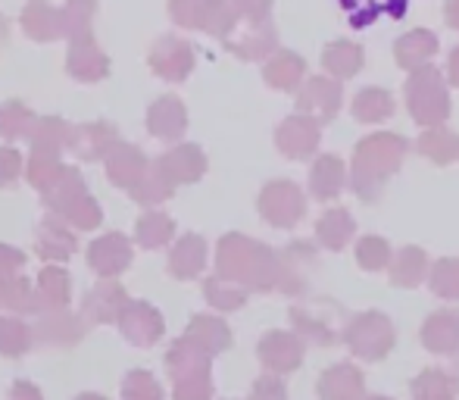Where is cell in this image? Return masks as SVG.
Masks as SVG:
<instances>
[{"instance_id": "6da1fadb", "label": "cell", "mask_w": 459, "mask_h": 400, "mask_svg": "<svg viewBox=\"0 0 459 400\" xmlns=\"http://www.w3.org/2000/svg\"><path fill=\"white\" fill-rule=\"evenodd\" d=\"M169 16L182 29H200L219 38H229L241 22L231 0H169Z\"/></svg>"}, {"instance_id": "7a4b0ae2", "label": "cell", "mask_w": 459, "mask_h": 400, "mask_svg": "<svg viewBox=\"0 0 459 400\" xmlns=\"http://www.w3.org/2000/svg\"><path fill=\"white\" fill-rule=\"evenodd\" d=\"M403 157V141L397 135H375L357 151V188L359 195H368V185H378L387 172L397 170Z\"/></svg>"}, {"instance_id": "3957f363", "label": "cell", "mask_w": 459, "mask_h": 400, "mask_svg": "<svg viewBox=\"0 0 459 400\" xmlns=\"http://www.w3.org/2000/svg\"><path fill=\"white\" fill-rule=\"evenodd\" d=\"M406 103H410V113L416 116L419 122H437L447 116V88H444V79L437 69L422 66L412 69V79L406 85Z\"/></svg>"}, {"instance_id": "277c9868", "label": "cell", "mask_w": 459, "mask_h": 400, "mask_svg": "<svg viewBox=\"0 0 459 400\" xmlns=\"http://www.w3.org/2000/svg\"><path fill=\"white\" fill-rule=\"evenodd\" d=\"M225 48L231 54H238L241 60H263V57H273L278 50V31L273 19H256L247 22V29L238 38H225Z\"/></svg>"}, {"instance_id": "5b68a950", "label": "cell", "mask_w": 459, "mask_h": 400, "mask_svg": "<svg viewBox=\"0 0 459 400\" xmlns=\"http://www.w3.org/2000/svg\"><path fill=\"white\" fill-rule=\"evenodd\" d=\"M22 31L31 41H56V38H66V25H63L60 6L48 4V0H29L22 6Z\"/></svg>"}, {"instance_id": "8992f818", "label": "cell", "mask_w": 459, "mask_h": 400, "mask_svg": "<svg viewBox=\"0 0 459 400\" xmlns=\"http://www.w3.org/2000/svg\"><path fill=\"white\" fill-rule=\"evenodd\" d=\"M151 66L166 79H185L194 66V50L185 38L163 35L151 50Z\"/></svg>"}, {"instance_id": "52a82bcc", "label": "cell", "mask_w": 459, "mask_h": 400, "mask_svg": "<svg viewBox=\"0 0 459 400\" xmlns=\"http://www.w3.org/2000/svg\"><path fill=\"white\" fill-rule=\"evenodd\" d=\"M69 73L79 79H97L107 73V57L97 48L91 29H82L69 35Z\"/></svg>"}, {"instance_id": "ba28073f", "label": "cell", "mask_w": 459, "mask_h": 400, "mask_svg": "<svg viewBox=\"0 0 459 400\" xmlns=\"http://www.w3.org/2000/svg\"><path fill=\"white\" fill-rule=\"evenodd\" d=\"M437 54V35L429 29H412L394 44V57L403 69H422Z\"/></svg>"}, {"instance_id": "9c48e42d", "label": "cell", "mask_w": 459, "mask_h": 400, "mask_svg": "<svg viewBox=\"0 0 459 400\" xmlns=\"http://www.w3.org/2000/svg\"><path fill=\"white\" fill-rule=\"evenodd\" d=\"M263 213H266L275 225H290L300 219L303 200L297 195V188H290V185H273V188L263 195Z\"/></svg>"}, {"instance_id": "30bf717a", "label": "cell", "mask_w": 459, "mask_h": 400, "mask_svg": "<svg viewBox=\"0 0 459 400\" xmlns=\"http://www.w3.org/2000/svg\"><path fill=\"white\" fill-rule=\"evenodd\" d=\"M322 66L338 79H351L363 69V48L353 41H332L322 50Z\"/></svg>"}, {"instance_id": "8fae6325", "label": "cell", "mask_w": 459, "mask_h": 400, "mask_svg": "<svg viewBox=\"0 0 459 400\" xmlns=\"http://www.w3.org/2000/svg\"><path fill=\"white\" fill-rule=\"evenodd\" d=\"M406 4H410V0H341L344 13L351 16V25H357V29L368 25L375 16L400 19L406 13Z\"/></svg>"}, {"instance_id": "7c38bea8", "label": "cell", "mask_w": 459, "mask_h": 400, "mask_svg": "<svg viewBox=\"0 0 459 400\" xmlns=\"http://www.w3.org/2000/svg\"><path fill=\"white\" fill-rule=\"evenodd\" d=\"M338 103H341V88L328 79L307 82V88H303V94H300V107L313 109L322 119H332V116L338 113Z\"/></svg>"}, {"instance_id": "4fadbf2b", "label": "cell", "mask_w": 459, "mask_h": 400, "mask_svg": "<svg viewBox=\"0 0 459 400\" xmlns=\"http://www.w3.org/2000/svg\"><path fill=\"white\" fill-rule=\"evenodd\" d=\"M303 60L290 50H275L273 60L266 63V82L273 88H281V91H290L297 88V82L303 79Z\"/></svg>"}, {"instance_id": "5bb4252c", "label": "cell", "mask_w": 459, "mask_h": 400, "mask_svg": "<svg viewBox=\"0 0 459 400\" xmlns=\"http://www.w3.org/2000/svg\"><path fill=\"white\" fill-rule=\"evenodd\" d=\"M316 141H319V132H316V126L309 119L284 122L281 135H278V144H281L288 153H294V157H303V153H309L316 147Z\"/></svg>"}, {"instance_id": "9a60e30c", "label": "cell", "mask_w": 459, "mask_h": 400, "mask_svg": "<svg viewBox=\"0 0 459 400\" xmlns=\"http://www.w3.org/2000/svg\"><path fill=\"white\" fill-rule=\"evenodd\" d=\"M391 109H394L391 94L381 91V88H366V91H359L357 103H353V113H357V119H363V122L385 119V116H391Z\"/></svg>"}, {"instance_id": "2e32d148", "label": "cell", "mask_w": 459, "mask_h": 400, "mask_svg": "<svg viewBox=\"0 0 459 400\" xmlns=\"http://www.w3.org/2000/svg\"><path fill=\"white\" fill-rule=\"evenodd\" d=\"M182 126H185V109L176 98H163L151 109V128H157V135H178Z\"/></svg>"}, {"instance_id": "e0dca14e", "label": "cell", "mask_w": 459, "mask_h": 400, "mask_svg": "<svg viewBox=\"0 0 459 400\" xmlns=\"http://www.w3.org/2000/svg\"><path fill=\"white\" fill-rule=\"evenodd\" d=\"M341 182H344V170L334 157H325L322 163H316L313 170V191L319 197H332L341 191Z\"/></svg>"}, {"instance_id": "ac0fdd59", "label": "cell", "mask_w": 459, "mask_h": 400, "mask_svg": "<svg viewBox=\"0 0 459 400\" xmlns=\"http://www.w3.org/2000/svg\"><path fill=\"white\" fill-rule=\"evenodd\" d=\"M63 25H66V35L82 29H91V19L97 16V0H66L60 6Z\"/></svg>"}, {"instance_id": "d6986e66", "label": "cell", "mask_w": 459, "mask_h": 400, "mask_svg": "<svg viewBox=\"0 0 459 400\" xmlns=\"http://www.w3.org/2000/svg\"><path fill=\"white\" fill-rule=\"evenodd\" d=\"M351 231H353L351 216H347V213H341V210L328 213V216L319 222V235H322V241H325L328 248H344V241L351 238Z\"/></svg>"}, {"instance_id": "ffe728a7", "label": "cell", "mask_w": 459, "mask_h": 400, "mask_svg": "<svg viewBox=\"0 0 459 400\" xmlns=\"http://www.w3.org/2000/svg\"><path fill=\"white\" fill-rule=\"evenodd\" d=\"M456 147L459 141L450 132H429L422 138V153L435 160V163H450L456 157Z\"/></svg>"}, {"instance_id": "44dd1931", "label": "cell", "mask_w": 459, "mask_h": 400, "mask_svg": "<svg viewBox=\"0 0 459 400\" xmlns=\"http://www.w3.org/2000/svg\"><path fill=\"white\" fill-rule=\"evenodd\" d=\"M422 254L419 250H403V257L397 260V266H394V279H397V285H416V279L422 275Z\"/></svg>"}, {"instance_id": "7402d4cb", "label": "cell", "mask_w": 459, "mask_h": 400, "mask_svg": "<svg viewBox=\"0 0 459 400\" xmlns=\"http://www.w3.org/2000/svg\"><path fill=\"white\" fill-rule=\"evenodd\" d=\"M273 4L275 0H231L238 19L244 22H256V19H269L273 16Z\"/></svg>"}, {"instance_id": "603a6c76", "label": "cell", "mask_w": 459, "mask_h": 400, "mask_svg": "<svg viewBox=\"0 0 459 400\" xmlns=\"http://www.w3.org/2000/svg\"><path fill=\"white\" fill-rule=\"evenodd\" d=\"M435 291L456 298V294H459V263L447 260V263H441V266H437V273H435Z\"/></svg>"}, {"instance_id": "cb8c5ba5", "label": "cell", "mask_w": 459, "mask_h": 400, "mask_svg": "<svg viewBox=\"0 0 459 400\" xmlns=\"http://www.w3.org/2000/svg\"><path fill=\"white\" fill-rule=\"evenodd\" d=\"M385 260H387V248L378 241V238H366V241L359 244V263H363L366 269L385 266Z\"/></svg>"}, {"instance_id": "d4e9b609", "label": "cell", "mask_w": 459, "mask_h": 400, "mask_svg": "<svg viewBox=\"0 0 459 400\" xmlns=\"http://www.w3.org/2000/svg\"><path fill=\"white\" fill-rule=\"evenodd\" d=\"M141 229H144V231H141V238H144L147 244H157V241H163V238L169 235V222H166V219H160V216L147 219Z\"/></svg>"}, {"instance_id": "484cf974", "label": "cell", "mask_w": 459, "mask_h": 400, "mask_svg": "<svg viewBox=\"0 0 459 400\" xmlns=\"http://www.w3.org/2000/svg\"><path fill=\"white\" fill-rule=\"evenodd\" d=\"M444 22L454 31H459V0H447V4H444Z\"/></svg>"}, {"instance_id": "4316f807", "label": "cell", "mask_w": 459, "mask_h": 400, "mask_svg": "<svg viewBox=\"0 0 459 400\" xmlns=\"http://www.w3.org/2000/svg\"><path fill=\"white\" fill-rule=\"evenodd\" d=\"M450 82L459 85V48L454 50V54H450Z\"/></svg>"}, {"instance_id": "83f0119b", "label": "cell", "mask_w": 459, "mask_h": 400, "mask_svg": "<svg viewBox=\"0 0 459 400\" xmlns=\"http://www.w3.org/2000/svg\"><path fill=\"white\" fill-rule=\"evenodd\" d=\"M6 38H10V19L0 13V48L6 44Z\"/></svg>"}]
</instances>
